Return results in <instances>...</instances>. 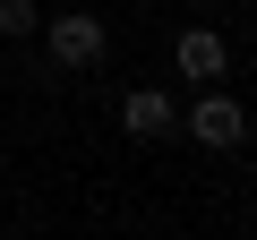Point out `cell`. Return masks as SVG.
<instances>
[{
    "mask_svg": "<svg viewBox=\"0 0 257 240\" xmlns=\"http://www.w3.org/2000/svg\"><path fill=\"white\" fill-rule=\"evenodd\" d=\"M197 9H223V0H197Z\"/></svg>",
    "mask_w": 257,
    "mask_h": 240,
    "instance_id": "6",
    "label": "cell"
},
{
    "mask_svg": "<svg viewBox=\"0 0 257 240\" xmlns=\"http://www.w3.org/2000/svg\"><path fill=\"white\" fill-rule=\"evenodd\" d=\"M120 129L138 138V146H155V138L180 129V103H172L163 86H128V94H120Z\"/></svg>",
    "mask_w": 257,
    "mask_h": 240,
    "instance_id": "4",
    "label": "cell"
},
{
    "mask_svg": "<svg viewBox=\"0 0 257 240\" xmlns=\"http://www.w3.org/2000/svg\"><path fill=\"white\" fill-rule=\"evenodd\" d=\"M180 129H189V146H206V155H231V146L248 138V103H240V94H223V86H206V94L180 111Z\"/></svg>",
    "mask_w": 257,
    "mask_h": 240,
    "instance_id": "2",
    "label": "cell"
},
{
    "mask_svg": "<svg viewBox=\"0 0 257 240\" xmlns=\"http://www.w3.org/2000/svg\"><path fill=\"white\" fill-rule=\"evenodd\" d=\"M43 43H52V69L86 77V69H103V52H111V26H103L94 9H52V18H43Z\"/></svg>",
    "mask_w": 257,
    "mask_h": 240,
    "instance_id": "1",
    "label": "cell"
},
{
    "mask_svg": "<svg viewBox=\"0 0 257 240\" xmlns=\"http://www.w3.org/2000/svg\"><path fill=\"white\" fill-rule=\"evenodd\" d=\"M0 35H9V43H35L43 35V0H0Z\"/></svg>",
    "mask_w": 257,
    "mask_h": 240,
    "instance_id": "5",
    "label": "cell"
},
{
    "mask_svg": "<svg viewBox=\"0 0 257 240\" xmlns=\"http://www.w3.org/2000/svg\"><path fill=\"white\" fill-rule=\"evenodd\" d=\"M172 69L197 77V86H223V77H231V43H223L214 26H180V35H172Z\"/></svg>",
    "mask_w": 257,
    "mask_h": 240,
    "instance_id": "3",
    "label": "cell"
}]
</instances>
